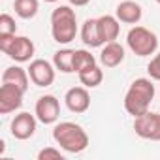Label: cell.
I'll return each mask as SVG.
<instances>
[{
    "instance_id": "obj_11",
    "label": "cell",
    "mask_w": 160,
    "mask_h": 160,
    "mask_svg": "<svg viewBox=\"0 0 160 160\" xmlns=\"http://www.w3.org/2000/svg\"><path fill=\"white\" fill-rule=\"evenodd\" d=\"M64 104L72 113H85L91 108V94L87 87H72L64 94Z\"/></svg>"
},
{
    "instance_id": "obj_18",
    "label": "cell",
    "mask_w": 160,
    "mask_h": 160,
    "mask_svg": "<svg viewBox=\"0 0 160 160\" xmlns=\"http://www.w3.org/2000/svg\"><path fill=\"white\" fill-rule=\"evenodd\" d=\"M73 49H60L53 55V64L58 72L62 73H72L73 72Z\"/></svg>"
},
{
    "instance_id": "obj_1",
    "label": "cell",
    "mask_w": 160,
    "mask_h": 160,
    "mask_svg": "<svg viewBox=\"0 0 160 160\" xmlns=\"http://www.w3.org/2000/svg\"><path fill=\"white\" fill-rule=\"evenodd\" d=\"M154 85L147 77H138L128 87L124 94V109L132 117H139L145 111H149V106L154 98Z\"/></svg>"
},
{
    "instance_id": "obj_20",
    "label": "cell",
    "mask_w": 160,
    "mask_h": 160,
    "mask_svg": "<svg viewBox=\"0 0 160 160\" xmlns=\"http://www.w3.org/2000/svg\"><path fill=\"white\" fill-rule=\"evenodd\" d=\"M94 64H96V57L91 55V51L75 49V53H73V72L79 73V72H83V70H87Z\"/></svg>"
},
{
    "instance_id": "obj_2",
    "label": "cell",
    "mask_w": 160,
    "mask_h": 160,
    "mask_svg": "<svg viewBox=\"0 0 160 160\" xmlns=\"http://www.w3.org/2000/svg\"><path fill=\"white\" fill-rule=\"evenodd\" d=\"M53 139L57 141V145H60L62 151L72 152V154L83 152L89 147V136L83 130V126H79L75 122H70V121L55 124Z\"/></svg>"
},
{
    "instance_id": "obj_26",
    "label": "cell",
    "mask_w": 160,
    "mask_h": 160,
    "mask_svg": "<svg viewBox=\"0 0 160 160\" xmlns=\"http://www.w3.org/2000/svg\"><path fill=\"white\" fill-rule=\"evenodd\" d=\"M156 2H158V4H160V0H156Z\"/></svg>"
},
{
    "instance_id": "obj_7",
    "label": "cell",
    "mask_w": 160,
    "mask_h": 160,
    "mask_svg": "<svg viewBox=\"0 0 160 160\" xmlns=\"http://www.w3.org/2000/svg\"><path fill=\"white\" fill-rule=\"evenodd\" d=\"M55 64L47 62L45 58H36L28 66V75L30 81L36 87H51L55 83Z\"/></svg>"
},
{
    "instance_id": "obj_23",
    "label": "cell",
    "mask_w": 160,
    "mask_h": 160,
    "mask_svg": "<svg viewBox=\"0 0 160 160\" xmlns=\"http://www.w3.org/2000/svg\"><path fill=\"white\" fill-rule=\"evenodd\" d=\"M147 72L151 75V79H154V81H160V53L154 55L147 66Z\"/></svg>"
},
{
    "instance_id": "obj_12",
    "label": "cell",
    "mask_w": 160,
    "mask_h": 160,
    "mask_svg": "<svg viewBox=\"0 0 160 160\" xmlns=\"http://www.w3.org/2000/svg\"><path fill=\"white\" fill-rule=\"evenodd\" d=\"M141 15H143V10L134 0H124L115 10V17L121 23H126V25H138L141 21Z\"/></svg>"
},
{
    "instance_id": "obj_13",
    "label": "cell",
    "mask_w": 160,
    "mask_h": 160,
    "mask_svg": "<svg viewBox=\"0 0 160 160\" xmlns=\"http://www.w3.org/2000/svg\"><path fill=\"white\" fill-rule=\"evenodd\" d=\"M124 60V47L119 42H108L102 47L100 53V62L106 68H117Z\"/></svg>"
},
{
    "instance_id": "obj_6",
    "label": "cell",
    "mask_w": 160,
    "mask_h": 160,
    "mask_svg": "<svg viewBox=\"0 0 160 160\" xmlns=\"http://www.w3.org/2000/svg\"><path fill=\"white\" fill-rule=\"evenodd\" d=\"M134 130L141 139L160 141V113L145 111L139 117H134Z\"/></svg>"
},
{
    "instance_id": "obj_9",
    "label": "cell",
    "mask_w": 160,
    "mask_h": 160,
    "mask_svg": "<svg viewBox=\"0 0 160 160\" xmlns=\"http://www.w3.org/2000/svg\"><path fill=\"white\" fill-rule=\"evenodd\" d=\"M34 115L38 117L40 122H43V124H53V122L58 121V115H60V102H58L57 96H53V94L40 96L38 102H36V108H34Z\"/></svg>"
},
{
    "instance_id": "obj_3",
    "label": "cell",
    "mask_w": 160,
    "mask_h": 160,
    "mask_svg": "<svg viewBox=\"0 0 160 160\" xmlns=\"http://www.w3.org/2000/svg\"><path fill=\"white\" fill-rule=\"evenodd\" d=\"M77 34V17L72 6H58L51 13V36L57 43L68 45L75 40Z\"/></svg>"
},
{
    "instance_id": "obj_16",
    "label": "cell",
    "mask_w": 160,
    "mask_h": 160,
    "mask_svg": "<svg viewBox=\"0 0 160 160\" xmlns=\"http://www.w3.org/2000/svg\"><path fill=\"white\" fill-rule=\"evenodd\" d=\"M121 21L115 17V15H102L98 17V25H100V32H102V38L104 42H115L119 38V32H121Z\"/></svg>"
},
{
    "instance_id": "obj_15",
    "label": "cell",
    "mask_w": 160,
    "mask_h": 160,
    "mask_svg": "<svg viewBox=\"0 0 160 160\" xmlns=\"http://www.w3.org/2000/svg\"><path fill=\"white\" fill-rule=\"evenodd\" d=\"M2 83H12V85H17L19 89H23L25 92L28 91V83H30V75H28V70L21 68V66H10L4 70L2 73Z\"/></svg>"
},
{
    "instance_id": "obj_25",
    "label": "cell",
    "mask_w": 160,
    "mask_h": 160,
    "mask_svg": "<svg viewBox=\"0 0 160 160\" xmlns=\"http://www.w3.org/2000/svg\"><path fill=\"white\" fill-rule=\"evenodd\" d=\"M43 2H49V4H55V2H58V0H43Z\"/></svg>"
},
{
    "instance_id": "obj_19",
    "label": "cell",
    "mask_w": 160,
    "mask_h": 160,
    "mask_svg": "<svg viewBox=\"0 0 160 160\" xmlns=\"http://www.w3.org/2000/svg\"><path fill=\"white\" fill-rule=\"evenodd\" d=\"M13 10L21 19H32V17H36V13L40 10V2L38 0H15Z\"/></svg>"
},
{
    "instance_id": "obj_10",
    "label": "cell",
    "mask_w": 160,
    "mask_h": 160,
    "mask_svg": "<svg viewBox=\"0 0 160 160\" xmlns=\"http://www.w3.org/2000/svg\"><path fill=\"white\" fill-rule=\"evenodd\" d=\"M36 121H38V117H36V115H30V113H27V111L15 115L13 121H12V124H10L12 136H13L15 139H21V141L30 139V138L36 134Z\"/></svg>"
},
{
    "instance_id": "obj_14",
    "label": "cell",
    "mask_w": 160,
    "mask_h": 160,
    "mask_svg": "<svg viewBox=\"0 0 160 160\" xmlns=\"http://www.w3.org/2000/svg\"><path fill=\"white\" fill-rule=\"evenodd\" d=\"M81 42L87 45V47H102L106 42L102 38V32H100V25H98V19H87L81 27Z\"/></svg>"
},
{
    "instance_id": "obj_8",
    "label": "cell",
    "mask_w": 160,
    "mask_h": 160,
    "mask_svg": "<svg viewBox=\"0 0 160 160\" xmlns=\"http://www.w3.org/2000/svg\"><path fill=\"white\" fill-rule=\"evenodd\" d=\"M23 96H25V91L19 89L17 85L2 83V87H0V113L10 115L17 111L23 106Z\"/></svg>"
},
{
    "instance_id": "obj_22",
    "label": "cell",
    "mask_w": 160,
    "mask_h": 160,
    "mask_svg": "<svg viewBox=\"0 0 160 160\" xmlns=\"http://www.w3.org/2000/svg\"><path fill=\"white\" fill-rule=\"evenodd\" d=\"M38 160H64V154L60 152V149L45 147L38 152Z\"/></svg>"
},
{
    "instance_id": "obj_4",
    "label": "cell",
    "mask_w": 160,
    "mask_h": 160,
    "mask_svg": "<svg viewBox=\"0 0 160 160\" xmlns=\"http://www.w3.org/2000/svg\"><path fill=\"white\" fill-rule=\"evenodd\" d=\"M0 51L15 62H28L34 57V42L27 36L0 34Z\"/></svg>"
},
{
    "instance_id": "obj_17",
    "label": "cell",
    "mask_w": 160,
    "mask_h": 160,
    "mask_svg": "<svg viewBox=\"0 0 160 160\" xmlns=\"http://www.w3.org/2000/svg\"><path fill=\"white\" fill-rule=\"evenodd\" d=\"M77 75H79L81 85L87 87V89H94V87L102 85V81H104V72H102V68L98 64H94V66H91V68H87L83 72H79Z\"/></svg>"
},
{
    "instance_id": "obj_24",
    "label": "cell",
    "mask_w": 160,
    "mask_h": 160,
    "mask_svg": "<svg viewBox=\"0 0 160 160\" xmlns=\"http://www.w3.org/2000/svg\"><path fill=\"white\" fill-rule=\"evenodd\" d=\"M70 6H75V8H81V6H87L91 0H68Z\"/></svg>"
},
{
    "instance_id": "obj_21",
    "label": "cell",
    "mask_w": 160,
    "mask_h": 160,
    "mask_svg": "<svg viewBox=\"0 0 160 160\" xmlns=\"http://www.w3.org/2000/svg\"><path fill=\"white\" fill-rule=\"evenodd\" d=\"M15 32H17L15 19L8 13H2L0 15V34H15Z\"/></svg>"
},
{
    "instance_id": "obj_5",
    "label": "cell",
    "mask_w": 160,
    "mask_h": 160,
    "mask_svg": "<svg viewBox=\"0 0 160 160\" xmlns=\"http://www.w3.org/2000/svg\"><path fill=\"white\" fill-rule=\"evenodd\" d=\"M126 43L130 47V51L138 57H149L154 55V51L158 49V38L152 30L145 28V27H132L126 34Z\"/></svg>"
}]
</instances>
